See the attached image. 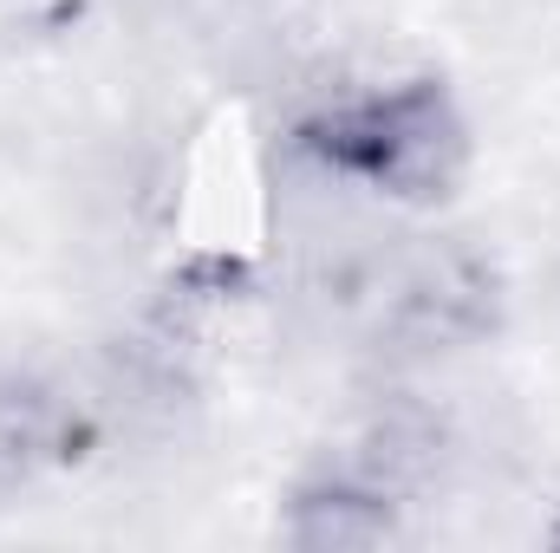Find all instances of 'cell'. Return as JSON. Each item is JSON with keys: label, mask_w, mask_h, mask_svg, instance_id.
<instances>
[{"label": "cell", "mask_w": 560, "mask_h": 553, "mask_svg": "<svg viewBox=\"0 0 560 553\" xmlns=\"http://www.w3.org/2000/svg\"><path fill=\"white\" fill-rule=\"evenodd\" d=\"M443 430L436 416L392 404L359 416L287 495L280 534L293 548H392L405 541V515L436 475Z\"/></svg>", "instance_id": "cell-3"}, {"label": "cell", "mask_w": 560, "mask_h": 553, "mask_svg": "<svg viewBox=\"0 0 560 553\" xmlns=\"http://www.w3.org/2000/svg\"><path fill=\"white\" fill-rule=\"evenodd\" d=\"M548 541H555V548H560V521H555V528H548Z\"/></svg>", "instance_id": "cell-5"}, {"label": "cell", "mask_w": 560, "mask_h": 553, "mask_svg": "<svg viewBox=\"0 0 560 553\" xmlns=\"http://www.w3.org/2000/svg\"><path fill=\"white\" fill-rule=\"evenodd\" d=\"M319 306L359 352L430 365L502 326V274L456 235H372L326 261Z\"/></svg>", "instance_id": "cell-1"}, {"label": "cell", "mask_w": 560, "mask_h": 553, "mask_svg": "<svg viewBox=\"0 0 560 553\" xmlns=\"http://www.w3.org/2000/svg\"><path fill=\"white\" fill-rule=\"evenodd\" d=\"M293 150L392 209H436L469 176V118L436 72H398L300 111Z\"/></svg>", "instance_id": "cell-2"}, {"label": "cell", "mask_w": 560, "mask_h": 553, "mask_svg": "<svg viewBox=\"0 0 560 553\" xmlns=\"http://www.w3.org/2000/svg\"><path fill=\"white\" fill-rule=\"evenodd\" d=\"M98 443L92 411L33 365H0V495L72 469Z\"/></svg>", "instance_id": "cell-4"}]
</instances>
